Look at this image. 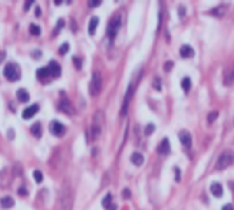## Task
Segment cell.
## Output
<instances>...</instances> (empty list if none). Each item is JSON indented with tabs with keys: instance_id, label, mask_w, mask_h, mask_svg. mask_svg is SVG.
Returning a JSON list of instances; mask_svg holds the SVG:
<instances>
[{
	"instance_id": "52a82bcc",
	"label": "cell",
	"mask_w": 234,
	"mask_h": 210,
	"mask_svg": "<svg viewBox=\"0 0 234 210\" xmlns=\"http://www.w3.org/2000/svg\"><path fill=\"white\" fill-rule=\"evenodd\" d=\"M47 68L49 71V77L52 78H59L60 77V72H62V68H60V64L55 60H51L47 66Z\"/></svg>"
},
{
	"instance_id": "cb8c5ba5",
	"label": "cell",
	"mask_w": 234,
	"mask_h": 210,
	"mask_svg": "<svg viewBox=\"0 0 234 210\" xmlns=\"http://www.w3.org/2000/svg\"><path fill=\"white\" fill-rule=\"evenodd\" d=\"M152 87H154L157 91H161L162 90V82H161V79L158 77L154 78V80H152Z\"/></svg>"
},
{
	"instance_id": "7a4b0ae2",
	"label": "cell",
	"mask_w": 234,
	"mask_h": 210,
	"mask_svg": "<svg viewBox=\"0 0 234 210\" xmlns=\"http://www.w3.org/2000/svg\"><path fill=\"white\" fill-rule=\"evenodd\" d=\"M234 162V153L233 151H223L219 155V158L215 163V170H225L226 167H229Z\"/></svg>"
},
{
	"instance_id": "8d00e7d4",
	"label": "cell",
	"mask_w": 234,
	"mask_h": 210,
	"mask_svg": "<svg viewBox=\"0 0 234 210\" xmlns=\"http://www.w3.org/2000/svg\"><path fill=\"white\" fill-rule=\"evenodd\" d=\"M222 210H234V209H233V205L226 203V205H223V206H222Z\"/></svg>"
},
{
	"instance_id": "7402d4cb",
	"label": "cell",
	"mask_w": 234,
	"mask_h": 210,
	"mask_svg": "<svg viewBox=\"0 0 234 210\" xmlns=\"http://www.w3.org/2000/svg\"><path fill=\"white\" fill-rule=\"evenodd\" d=\"M111 201H112V195L109 193V194H107L105 198H103V201H102L103 208H105V209H109V208L111 206Z\"/></svg>"
},
{
	"instance_id": "7c38bea8",
	"label": "cell",
	"mask_w": 234,
	"mask_h": 210,
	"mask_svg": "<svg viewBox=\"0 0 234 210\" xmlns=\"http://www.w3.org/2000/svg\"><path fill=\"white\" fill-rule=\"evenodd\" d=\"M158 153L163 154V155H169L170 154V142H169L167 138H165V139L161 142V145L158 147Z\"/></svg>"
},
{
	"instance_id": "83f0119b",
	"label": "cell",
	"mask_w": 234,
	"mask_h": 210,
	"mask_svg": "<svg viewBox=\"0 0 234 210\" xmlns=\"http://www.w3.org/2000/svg\"><path fill=\"white\" fill-rule=\"evenodd\" d=\"M217 117H218V113L217 111H213V113H210L209 115H208V122L209 123H213L215 119H217Z\"/></svg>"
},
{
	"instance_id": "d6986e66",
	"label": "cell",
	"mask_w": 234,
	"mask_h": 210,
	"mask_svg": "<svg viewBox=\"0 0 234 210\" xmlns=\"http://www.w3.org/2000/svg\"><path fill=\"white\" fill-rule=\"evenodd\" d=\"M36 77H38V79H40V80L48 78V77H49L48 68H47V67H42V68H39V70L36 71Z\"/></svg>"
},
{
	"instance_id": "8992f818",
	"label": "cell",
	"mask_w": 234,
	"mask_h": 210,
	"mask_svg": "<svg viewBox=\"0 0 234 210\" xmlns=\"http://www.w3.org/2000/svg\"><path fill=\"white\" fill-rule=\"evenodd\" d=\"M49 131L55 137H62V135H64V133H66V127L63 126L60 122H58V120H52V122L49 123Z\"/></svg>"
},
{
	"instance_id": "44dd1931",
	"label": "cell",
	"mask_w": 234,
	"mask_h": 210,
	"mask_svg": "<svg viewBox=\"0 0 234 210\" xmlns=\"http://www.w3.org/2000/svg\"><path fill=\"white\" fill-rule=\"evenodd\" d=\"M181 84H182L183 91H185V92H189V90L191 88V80H190V78H189V77H185V78L182 79Z\"/></svg>"
},
{
	"instance_id": "1f68e13d",
	"label": "cell",
	"mask_w": 234,
	"mask_h": 210,
	"mask_svg": "<svg viewBox=\"0 0 234 210\" xmlns=\"http://www.w3.org/2000/svg\"><path fill=\"white\" fill-rule=\"evenodd\" d=\"M62 27H64V21H63L62 19L58 20V27H56V31H55V34H58V31H59Z\"/></svg>"
},
{
	"instance_id": "f1b7e54d",
	"label": "cell",
	"mask_w": 234,
	"mask_h": 210,
	"mask_svg": "<svg viewBox=\"0 0 234 210\" xmlns=\"http://www.w3.org/2000/svg\"><path fill=\"white\" fill-rule=\"evenodd\" d=\"M101 0H90V2H88V6L90 7H91V8H95V7H99V6H101Z\"/></svg>"
},
{
	"instance_id": "6da1fadb",
	"label": "cell",
	"mask_w": 234,
	"mask_h": 210,
	"mask_svg": "<svg viewBox=\"0 0 234 210\" xmlns=\"http://www.w3.org/2000/svg\"><path fill=\"white\" fill-rule=\"evenodd\" d=\"M3 74L8 80L11 82H16L19 80L21 77V71H20V67L17 66L16 63H8L3 70Z\"/></svg>"
},
{
	"instance_id": "f35d334b",
	"label": "cell",
	"mask_w": 234,
	"mask_h": 210,
	"mask_svg": "<svg viewBox=\"0 0 234 210\" xmlns=\"http://www.w3.org/2000/svg\"><path fill=\"white\" fill-rule=\"evenodd\" d=\"M35 15H36V17L40 16V8L39 7H36V10H35Z\"/></svg>"
},
{
	"instance_id": "e0dca14e",
	"label": "cell",
	"mask_w": 234,
	"mask_h": 210,
	"mask_svg": "<svg viewBox=\"0 0 234 210\" xmlns=\"http://www.w3.org/2000/svg\"><path fill=\"white\" fill-rule=\"evenodd\" d=\"M99 24V19L96 16H94L91 17V20H90V24H88V34L90 35H94L95 34V30H96V27Z\"/></svg>"
},
{
	"instance_id": "836d02e7",
	"label": "cell",
	"mask_w": 234,
	"mask_h": 210,
	"mask_svg": "<svg viewBox=\"0 0 234 210\" xmlns=\"http://www.w3.org/2000/svg\"><path fill=\"white\" fill-rule=\"evenodd\" d=\"M174 170H175V180L179 181V180H181V171H179V169H178V167H175Z\"/></svg>"
},
{
	"instance_id": "484cf974",
	"label": "cell",
	"mask_w": 234,
	"mask_h": 210,
	"mask_svg": "<svg viewBox=\"0 0 234 210\" xmlns=\"http://www.w3.org/2000/svg\"><path fill=\"white\" fill-rule=\"evenodd\" d=\"M154 130H155V126L152 123H148L147 126H146V130H145V134L146 135H151L152 133H154Z\"/></svg>"
},
{
	"instance_id": "d4e9b609",
	"label": "cell",
	"mask_w": 234,
	"mask_h": 210,
	"mask_svg": "<svg viewBox=\"0 0 234 210\" xmlns=\"http://www.w3.org/2000/svg\"><path fill=\"white\" fill-rule=\"evenodd\" d=\"M34 178H35V181H36V184H40V182L43 181V174H42V171L35 170V171H34Z\"/></svg>"
},
{
	"instance_id": "ffe728a7",
	"label": "cell",
	"mask_w": 234,
	"mask_h": 210,
	"mask_svg": "<svg viewBox=\"0 0 234 210\" xmlns=\"http://www.w3.org/2000/svg\"><path fill=\"white\" fill-rule=\"evenodd\" d=\"M210 13H211V15H214V16L221 17V16H223V13H226V7H225V6H219L217 8H214V10H211Z\"/></svg>"
},
{
	"instance_id": "2e32d148",
	"label": "cell",
	"mask_w": 234,
	"mask_h": 210,
	"mask_svg": "<svg viewBox=\"0 0 234 210\" xmlns=\"http://www.w3.org/2000/svg\"><path fill=\"white\" fill-rule=\"evenodd\" d=\"M130 159H131V162L135 165V166H141L143 163V161H145V158H143V155L141 153H133Z\"/></svg>"
},
{
	"instance_id": "3957f363",
	"label": "cell",
	"mask_w": 234,
	"mask_h": 210,
	"mask_svg": "<svg viewBox=\"0 0 234 210\" xmlns=\"http://www.w3.org/2000/svg\"><path fill=\"white\" fill-rule=\"evenodd\" d=\"M60 206H62V210H71V206H73V191H71L68 186L62 190Z\"/></svg>"
},
{
	"instance_id": "4316f807",
	"label": "cell",
	"mask_w": 234,
	"mask_h": 210,
	"mask_svg": "<svg viewBox=\"0 0 234 210\" xmlns=\"http://www.w3.org/2000/svg\"><path fill=\"white\" fill-rule=\"evenodd\" d=\"M70 50V46H68V43H64V44H62L60 48H59V54L60 55H64L66 52H68Z\"/></svg>"
},
{
	"instance_id": "277c9868",
	"label": "cell",
	"mask_w": 234,
	"mask_h": 210,
	"mask_svg": "<svg viewBox=\"0 0 234 210\" xmlns=\"http://www.w3.org/2000/svg\"><path fill=\"white\" fill-rule=\"evenodd\" d=\"M119 27H120V16L119 15L112 16L110 23H109V27H107V35H109V38L111 40L115 38V35H116V32H118Z\"/></svg>"
},
{
	"instance_id": "9c48e42d",
	"label": "cell",
	"mask_w": 234,
	"mask_h": 210,
	"mask_svg": "<svg viewBox=\"0 0 234 210\" xmlns=\"http://www.w3.org/2000/svg\"><path fill=\"white\" fill-rule=\"evenodd\" d=\"M38 111H39V106L38 105H32V106H30V107H27V109L23 110L21 117H23V119H31L35 114L38 113Z\"/></svg>"
},
{
	"instance_id": "74e56055",
	"label": "cell",
	"mask_w": 234,
	"mask_h": 210,
	"mask_svg": "<svg viewBox=\"0 0 234 210\" xmlns=\"http://www.w3.org/2000/svg\"><path fill=\"white\" fill-rule=\"evenodd\" d=\"M179 16H181V17H183V16H185V8H183L182 6L179 7Z\"/></svg>"
},
{
	"instance_id": "8fae6325",
	"label": "cell",
	"mask_w": 234,
	"mask_h": 210,
	"mask_svg": "<svg viewBox=\"0 0 234 210\" xmlns=\"http://www.w3.org/2000/svg\"><path fill=\"white\" fill-rule=\"evenodd\" d=\"M210 191H211V194L214 195V197H222L223 195V187L221 184H218V182H214V184H211L210 186Z\"/></svg>"
},
{
	"instance_id": "4dcf8cb0",
	"label": "cell",
	"mask_w": 234,
	"mask_h": 210,
	"mask_svg": "<svg viewBox=\"0 0 234 210\" xmlns=\"http://www.w3.org/2000/svg\"><path fill=\"white\" fill-rule=\"evenodd\" d=\"M122 195H123V198H124V199H129L130 197H131V191H130L129 189H124V190H123V193H122Z\"/></svg>"
},
{
	"instance_id": "30bf717a",
	"label": "cell",
	"mask_w": 234,
	"mask_h": 210,
	"mask_svg": "<svg viewBox=\"0 0 234 210\" xmlns=\"http://www.w3.org/2000/svg\"><path fill=\"white\" fill-rule=\"evenodd\" d=\"M179 141H181V143L182 146H185V147H190L191 146V135H190V133L186 131V130H182L181 133H179Z\"/></svg>"
},
{
	"instance_id": "f546056e",
	"label": "cell",
	"mask_w": 234,
	"mask_h": 210,
	"mask_svg": "<svg viewBox=\"0 0 234 210\" xmlns=\"http://www.w3.org/2000/svg\"><path fill=\"white\" fill-rule=\"evenodd\" d=\"M173 67H174V63H173V62H166V63H165V71H166V72H170V70H171L173 68Z\"/></svg>"
},
{
	"instance_id": "ba28073f",
	"label": "cell",
	"mask_w": 234,
	"mask_h": 210,
	"mask_svg": "<svg viewBox=\"0 0 234 210\" xmlns=\"http://www.w3.org/2000/svg\"><path fill=\"white\" fill-rule=\"evenodd\" d=\"M58 109L66 114H74V107L70 103L68 99H62L59 102V105H58Z\"/></svg>"
},
{
	"instance_id": "e575fe53",
	"label": "cell",
	"mask_w": 234,
	"mask_h": 210,
	"mask_svg": "<svg viewBox=\"0 0 234 210\" xmlns=\"http://www.w3.org/2000/svg\"><path fill=\"white\" fill-rule=\"evenodd\" d=\"M32 3H35V2H32V0H28V2H26V4H24V11H28V8L32 6Z\"/></svg>"
},
{
	"instance_id": "4fadbf2b",
	"label": "cell",
	"mask_w": 234,
	"mask_h": 210,
	"mask_svg": "<svg viewBox=\"0 0 234 210\" xmlns=\"http://www.w3.org/2000/svg\"><path fill=\"white\" fill-rule=\"evenodd\" d=\"M179 54H181L182 58H193L195 52L189 44H183V46L181 47V50H179Z\"/></svg>"
},
{
	"instance_id": "ab89813d",
	"label": "cell",
	"mask_w": 234,
	"mask_h": 210,
	"mask_svg": "<svg viewBox=\"0 0 234 210\" xmlns=\"http://www.w3.org/2000/svg\"><path fill=\"white\" fill-rule=\"evenodd\" d=\"M54 3H55V4H56V6H59V4H62L63 2H60V0H55V2H54Z\"/></svg>"
},
{
	"instance_id": "5b68a950",
	"label": "cell",
	"mask_w": 234,
	"mask_h": 210,
	"mask_svg": "<svg viewBox=\"0 0 234 210\" xmlns=\"http://www.w3.org/2000/svg\"><path fill=\"white\" fill-rule=\"evenodd\" d=\"M90 94H91L92 96H96L99 92H101L102 90V78H101V75L99 74H94L92 75V79H91V82H90Z\"/></svg>"
},
{
	"instance_id": "d590c367",
	"label": "cell",
	"mask_w": 234,
	"mask_h": 210,
	"mask_svg": "<svg viewBox=\"0 0 234 210\" xmlns=\"http://www.w3.org/2000/svg\"><path fill=\"white\" fill-rule=\"evenodd\" d=\"M17 193H19V195H24V197H26L27 194H28V193H27V190L24 189V187H20V189L17 190Z\"/></svg>"
},
{
	"instance_id": "d6a6232c",
	"label": "cell",
	"mask_w": 234,
	"mask_h": 210,
	"mask_svg": "<svg viewBox=\"0 0 234 210\" xmlns=\"http://www.w3.org/2000/svg\"><path fill=\"white\" fill-rule=\"evenodd\" d=\"M73 62L76 64V68H80V66H82V63H80V59H78V58H73Z\"/></svg>"
},
{
	"instance_id": "603a6c76",
	"label": "cell",
	"mask_w": 234,
	"mask_h": 210,
	"mask_svg": "<svg viewBox=\"0 0 234 210\" xmlns=\"http://www.w3.org/2000/svg\"><path fill=\"white\" fill-rule=\"evenodd\" d=\"M30 32H31V35L39 36L40 32H42V30H40V27L36 26V24H31V26H30Z\"/></svg>"
},
{
	"instance_id": "ac0fdd59",
	"label": "cell",
	"mask_w": 234,
	"mask_h": 210,
	"mask_svg": "<svg viewBox=\"0 0 234 210\" xmlns=\"http://www.w3.org/2000/svg\"><path fill=\"white\" fill-rule=\"evenodd\" d=\"M31 133H32V135L35 138H40L42 137V124H40L39 122L34 123L32 127H31Z\"/></svg>"
},
{
	"instance_id": "5bb4252c",
	"label": "cell",
	"mask_w": 234,
	"mask_h": 210,
	"mask_svg": "<svg viewBox=\"0 0 234 210\" xmlns=\"http://www.w3.org/2000/svg\"><path fill=\"white\" fill-rule=\"evenodd\" d=\"M16 96H17V99H19L20 102H23V103H26V102L30 100V94L27 92L24 88H19L17 92H16Z\"/></svg>"
},
{
	"instance_id": "9a60e30c",
	"label": "cell",
	"mask_w": 234,
	"mask_h": 210,
	"mask_svg": "<svg viewBox=\"0 0 234 210\" xmlns=\"http://www.w3.org/2000/svg\"><path fill=\"white\" fill-rule=\"evenodd\" d=\"M13 205H15V201H13L11 197H3L2 199H0V206H2L3 209H10L12 208Z\"/></svg>"
}]
</instances>
